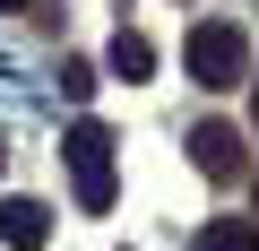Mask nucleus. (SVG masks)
<instances>
[{"label": "nucleus", "mask_w": 259, "mask_h": 251, "mask_svg": "<svg viewBox=\"0 0 259 251\" xmlns=\"http://www.w3.org/2000/svg\"><path fill=\"white\" fill-rule=\"evenodd\" d=\"M182 61H190V78H199L207 95H225V87H242V78H250V35H242L233 18H207V26H190Z\"/></svg>", "instance_id": "1"}, {"label": "nucleus", "mask_w": 259, "mask_h": 251, "mask_svg": "<svg viewBox=\"0 0 259 251\" xmlns=\"http://www.w3.org/2000/svg\"><path fill=\"white\" fill-rule=\"evenodd\" d=\"M61 156H69V182H78V208L104 217L112 208V130H104V121H69Z\"/></svg>", "instance_id": "2"}, {"label": "nucleus", "mask_w": 259, "mask_h": 251, "mask_svg": "<svg viewBox=\"0 0 259 251\" xmlns=\"http://www.w3.org/2000/svg\"><path fill=\"white\" fill-rule=\"evenodd\" d=\"M190 156H199V173H207V182H242V173H250L233 121H199V130H190Z\"/></svg>", "instance_id": "3"}, {"label": "nucleus", "mask_w": 259, "mask_h": 251, "mask_svg": "<svg viewBox=\"0 0 259 251\" xmlns=\"http://www.w3.org/2000/svg\"><path fill=\"white\" fill-rule=\"evenodd\" d=\"M0 242L9 251H44L52 242V208L44 199H0Z\"/></svg>", "instance_id": "4"}, {"label": "nucleus", "mask_w": 259, "mask_h": 251, "mask_svg": "<svg viewBox=\"0 0 259 251\" xmlns=\"http://www.w3.org/2000/svg\"><path fill=\"white\" fill-rule=\"evenodd\" d=\"M104 69H112V78H130V87H139V78L156 69V44H147V35H130V26H121V35H112V52H104Z\"/></svg>", "instance_id": "5"}, {"label": "nucleus", "mask_w": 259, "mask_h": 251, "mask_svg": "<svg viewBox=\"0 0 259 251\" xmlns=\"http://www.w3.org/2000/svg\"><path fill=\"white\" fill-rule=\"evenodd\" d=\"M199 251H259V225L250 217H207L199 225Z\"/></svg>", "instance_id": "6"}, {"label": "nucleus", "mask_w": 259, "mask_h": 251, "mask_svg": "<svg viewBox=\"0 0 259 251\" xmlns=\"http://www.w3.org/2000/svg\"><path fill=\"white\" fill-rule=\"evenodd\" d=\"M61 95L87 104V95H95V69H87V61H61Z\"/></svg>", "instance_id": "7"}, {"label": "nucleus", "mask_w": 259, "mask_h": 251, "mask_svg": "<svg viewBox=\"0 0 259 251\" xmlns=\"http://www.w3.org/2000/svg\"><path fill=\"white\" fill-rule=\"evenodd\" d=\"M18 9H35V0H0V18H18Z\"/></svg>", "instance_id": "8"}, {"label": "nucleus", "mask_w": 259, "mask_h": 251, "mask_svg": "<svg viewBox=\"0 0 259 251\" xmlns=\"http://www.w3.org/2000/svg\"><path fill=\"white\" fill-rule=\"evenodd\" d=\"M250 121H259V95H250Z\"/></svg>", "instance_id": "9"}, {"label": "nucleus", "mask_w": 259, "mask_h": 251, "mask_svg": "<svg viewBox=\"0 0 259 251\" xmlns=\"http://www.w3.org/2000/svg\"><path fill=\"white\" fill-rule=\"evenodd\" d=\"M0 165H9V148H0Z\"/></svg>", "instance_id": "10"}]
</instances>
